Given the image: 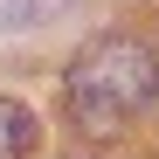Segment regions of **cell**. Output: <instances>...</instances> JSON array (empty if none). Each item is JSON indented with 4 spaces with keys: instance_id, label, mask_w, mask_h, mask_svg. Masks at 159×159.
<instances>
[{
    "instance_id": "obj_1",
    "label": "cell",
    "mask_w": 159,
    "mask_h": 159,
    "mask_svg": "<svg viewBox=\"0 0 159 159\" xmlns=\"http://www.w3.org/2000/svg\"><path fill=\"white\" fill-rule=\"evenodd\" d=\"M62 97H69V118L90 131V139H111L118 125H131L159 97V48L139 35H90L83 48L69 56L62 76Z\"/></svg>"
},
{
    "instance_id": "obj_2",
    "label": "cell",
    "mask_w": 159,
    "mask_h": 159,
    "mask_svg": "<svg viewBox=\"0 0 159 159\" xmlns=\"http://www.w3.org/2000/svg\"><path fill=\"white\" fill-rule=\"evenodd\" d=\"M0 159H35V111L0 97Z\"/></svg>"
},
{
    "instance_id": "obj_3",
    "label": "cell",
    "mask_w": 159,
    "mask_h": 159,
    "mask_svg": "<svg viewBox=\"0 0 159 159\" xmlns=\"http://www.w3.org/2000/svg\"><path fill=\"white\" fill-rule=\"evenodd\" d=\"M76 0H0V28H42V21H62Z\"/></svg>"
}]
</instances>
